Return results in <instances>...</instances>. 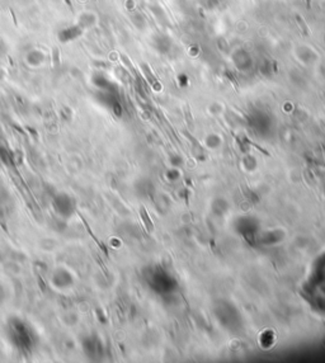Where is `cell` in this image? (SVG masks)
Instances as JSON below:
<instances>
[{
  "label": "cell",
  "mask_w": 325,
  "mask_h": 363,
  "mask_svg": "<svg viewBox=\"0 0 325 363\" xmlns=\"http://www.w3.org/2000/svg\"><path fill=\"white\" fill-rule=\"evenodd\" d=\"M296 20H297V23H299V26H300V28H301V31H302V33L305 34V36H310L311 34V31L307 28V26H306V23L303 22V19H302V17L300 15V14H297L296 15Z\"/></svg>",
  "instance_id": "cell-1"
},
{
  "label": "cell",
  "mask_w": 325,
  "mask_h": 363,
  "mask_svg": "<svg viewBox=\"0 0 325 363\" xmlns=\"http://www.w3.org/2000/svg\"><path fill=\"white\" fill-rule=\"evenodd\" d=\"M305 1H306V6H307V8H309V9L311 8V0H305Z\"/></svg>",
  "instance_id": "cell-2"
}]
</instances>
